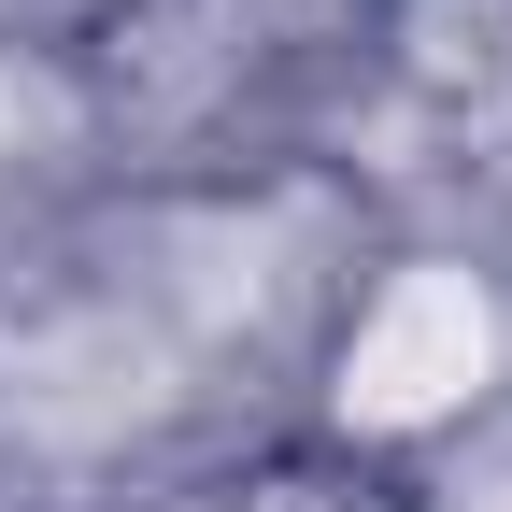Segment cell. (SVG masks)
<instances>
[{"label":"cell","mask_w":512,"mask_h":512,"mask_svg":"<svg viewBox=\"0 0 512 512\" xmlns=\"http://www.w3.org/2000/svg\"><path fill=\"white\" fill-rule=\"evenodd\" d=\"M143 399H157V342L128 313H72V328L0 342V427H29V441H114Z\"/></svg>","instance_id":"6da1fadb"},{"label":"cell","mask_w":512,"mask_h":512,"mask_svg":"<svg viewBox=\"0 0 512 512\" xmlns=\"http://www.w3.org/2000/svg\"><path fill=\"white\" fill-rule=\"evenodd\" d=\"M484 356H498L484 285L413 271V285L356 328V384H342V399H356V413H384V427H413V413H441V399H470V384H484Z\"/></svg>","instance_id":"7a4b0ae2"}]
</instances>
